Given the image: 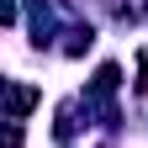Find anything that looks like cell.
Segmentation results:
<instances>
[{
	"label": "cell",
	"mask_w": 148,
	"mask_h": 148,
	"mask_svg": "<svg viewBox=\"0 0 148 148\" xmlns=\"http://www.w3.org/2000/svg\"><path fill=\"white\" fill-rule=\"evenodd\" d=\"M32 106H37V90L32 85H11L5 90V111H11V116H27Z\"/></svg>",
	"instance_id": "6da1fadb"
},
{
	"label": "cell",
	"mask_w": 148,
	"mask_h": 148,
	"mask_svg": "<svg viewBox=\"0 0 148 148\" xmlns=\"http://www.w3.org/2000/svg\"><path fill=\"white\" fill-rule=\"evenodd\" d=\"M90 42H95V32H90V27H74V32H69V42H64V53H85Z\"/></svg>",
	"instance_id": "7a4b0ae2"
},
{
	"label": "cell",
	"mask_w": 148,
	"mask_h": 148,
	"mask_svg": "<svg viewBox=\"0 0 148 148\" xmlns=\"http://www.w3.org/2000/svg\"><path fill=\"white\" fill-rule=\"evenodd\" d=\"M138 90H143V95H148V48L138 53Z\"/></svg>",
	"instance_id": "3957f363"
},
{
	"label": "cell",
	"mask_w": 148,
	"mask_h": 148,
	"mask_svg": "<svg viewBox=\"0 0 148 148\" xmlns=\"http://www.w3.org/2000/svg\"><path fill=\"white\" fill-rule=\"evenodd\" d=\"M0 21H5V27H16V0H0Z\"/></svg>",
	"instance_id": "277c9868"
}]
</instances>
